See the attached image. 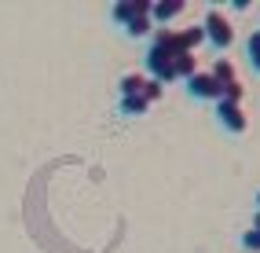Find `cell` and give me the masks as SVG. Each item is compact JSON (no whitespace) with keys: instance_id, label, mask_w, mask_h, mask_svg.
Listing matches in <instances>:
<instances>
[{"instance_id":"cell-13","label":"cell","mask_w":260,"mask_h":253,"mask_svg":"<svg viewBox=\"0 0 260 253\" xmlns=\"http://www.w3.org/2000/svg\"><path fill=\"white\" fill-rule=\"evenodd\" d=\"M238 246L246 249V253H260V231L256 228H246V231L238 235Z\"/></svg>"},{"instance_id":"cell-9","label":"cell","mask_w":260,"mask_h":253,"mask_svg":"<svg viewBox=\"0 0 260 253\" xmlns=\"http://www.w3.org/2000/svg\"><path fill=\"white\" fill-rule=\"evenodd\" d=\"M121 33L132 37V41H143V37H150V33H154V22H150V15H140V19H132Z\"/></svg>"},{"instance_id":"cell-7","label":"cell","mask_w":260,"mask_h":253,"mask_svg":"<svg viewBox=\"0 0 260 253\" xmlns=\"http://www.w3.org/2000/svg\"><path fill=\"white\" fill-rule=\"evenodd\" d=\"M150 110V103L143 96H125V99H117V114L121 117H143Z\"/></svg>"},{"instance_id":"cell-10","label":"cell","mask_w":260,"mask_h":253,"mask_svg":"<svg viewBox=\"0 0 260 253\" xmlns=\"http://www.w3.org/2000/svg\"><path fill=\"white\" fill-rule=\"evenodd\" d=\"M172 66H176V81H187V77L198 74V59H194V52H180Z\"/></svg>"},{"instance_id":"cell-2","label":"cell","mask_w":260,"mask_h":253,"mask_svg":"<svg viewBox=\"0 0 260 253\" xmlns=\"http://www.w3.org/2000/svg\"><path fill=\"white\" fill-rule=\"evenodd\" d=\"M202 33H205V44L213 48V52H228V48L235 44V26H231V19L223 15L216 4H209L205 8V19H202Z\"/></svg>"},{"instance_id":"cell-16","label":"cell","mask_w":260,"mask_h":253,"mask_svg":"<svg viewBox=\"0 0 260 253\" xmlns=\"http://www.w3.org/2000/svg\"><path fill=\"white\" fill-rule=\"evenodd\" d=\"M253 209H260V191H256V195H253Z\"/></svg>"},{"instance_id":"cell-11","label":"cell","mask_w":260,"mask_h":253,"mask_svg":"<svg viewBox=\"0 0 260 253\" xmlns=\"http://www.w3.org/2000/svg\"><path fill=\"white\" fill-rule=\"evenodd\" d=\"M209 74H213V81L220 84V88H223V84H231V81H238V74H235V62H231V59H216Z\"/></svg>"},{"instance_id":"cell-3","label":"cell","mask_w":260,"mask_h":253,"mask_svg":"<svg viewBox=\"0 0 260 253\" xmlns=\"http://www.w3.org/2000/svg\"><path fill=\"white\" fill-rule=\"evenodd\" d=\"M216 125L228 132V136H242V132L249 129V117L246 110H242V103H216Z\"/></svg>"},{"instance_id":"cell-8","label":"cell","mask_w":260,"mask_h":253,"mask_svg":"<svg viewBox=\"0 0 260 253\" xmlns=\"http://www.w3.org/2000/svg\"><path fill=\"white\" fill-rule=\"evenodd\" d=\"M143 84H147V74H125L117 81V99L125 96H143Z\"/></svg>"},{"instance_id":"cell-14","label":"cell","mask_w":260,"mask_h":253,"mask_svg":"<svg viewBox=\"0 0 260 253\" xmlns=\"http://www.w3.org/2000/svg\"><path fill=\"white\" fill-rule=\"evenodd\" d=\"M161 96H165V84H161V81H150V77H147V84H143V99H147V103L154 107V103H158Z\"/></svg>"},{"instance_id":"cell-15","label":"cell","mask_w":260,"mask_h":253,"mask_svg":"<svg viewBox=\"0 0 260 253\" xmlns=\"http://www.w3.org/2000/svg\"><path fill=\"white\" fill-rule=\"evenodd\" d=\"M249 228H256V231H260V209H253V224H249Z\"/></svg>"},{"instance_id":"cell-6","label":"cell","mask_w":260,"mask_h":253,"mask_svg":"<svg viewBox=\"0 0 260 253\" xmlns=\"http://www.w3.org/2000/svg\"><path fill=\"white\" fill-rule=\"evenodd\" d=\"M183 11H187L183 0H158V4L150 8V22H154V29H169V22L180 19Z\"/></svg>"},{"instance_id":"cell-5","label":"cell","mask_w":260,"mask_h":253,"mask_svg":"<svg viewBox=\"0 0 260 253\" xmlns=\"http://www.w3.org/2000/svg\"><path fill=\"white\" fill-rule=\"evenodd\" d=\"M154 0H117V4L110 8V22L125 29L132 19H140V15H150Z\"/></svg>"},{"instance_id":"cell-4","label":"cell","mask_w":260,"mask_h":253,"mask_svg":"<svg viewBox=\"0 0 260 253\" xmlns=\"http://www.w3.org/2000/svg\"><path fill=\"white\" fill-rule=\"evenodd\" d=\"M183 88H187V96L194 99V103H216V99H220V84L213 81L209 70H198L194 77H187Z\"/></svg>"},{"instance_id":"cell-12","label":"cell","mask_w":260,"mask_h":253,"mask_svg":"<svg viewBox=\"0 0 260 253\" xmlns=\"http://www.w3.org/2000/svg\"><path fill=\"white\" fill-rule=\"evenodd\" d=\"M246 55H249L253 74H260V29H253L249 37H246Z\"/></svg>"},{"instance_id":"cell-1","label":"cell","mask_w":260,"mask_h":253,"mask_svg":"<svg viewBox=\"0 0 260 253\" xmlns=\"http://www.w3.org/2000/svg\"><path fill=\"white\" fill-rule=\"evenodd\" d=\"M176 29H154L150 33V44H147V55H143V66H147V77L150 81H161V84H172L176 81Z\"/></svg>"}]
</instances>
